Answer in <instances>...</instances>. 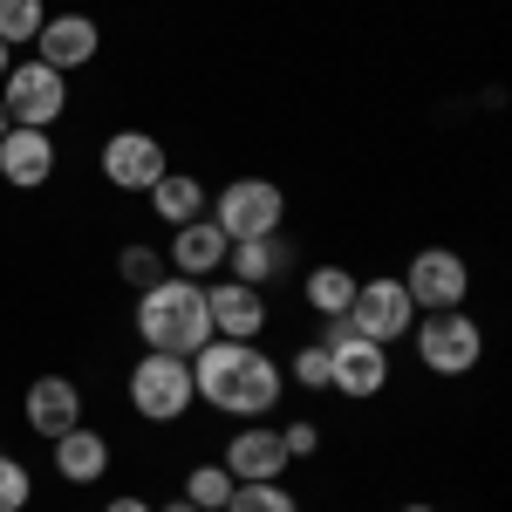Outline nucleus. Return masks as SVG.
I'll return each mask as SVG.
<instances>
[{"mask_svg": "<svg viewBox=\"0 0 512 512\" xmlns=\"http://www.w3.org/2000/svg\"><path fill=\"white\" fill-rule=\"evenodd\" d=\"M233 485H239V478L226 472L219 458H198L192 472H185V492H178V499H192L198 512H226V499H233Z\"/></svg>", "mask_w": 512, "mask_h": 512, "instance_id": "412c9836", "label": "nucleus"}, {"mask_svg": "<svg viewBox=\"0 0 512 512\" xmlns=\"http://www.w3.org/2000/svg\"><path fill=\"white\" fill-rule=\"evenodd\" d=\"M301 301H308L321 321H328V315H349V301H355V274L342 267V260H321V267H308V280H301Z\"/></svg>", "mask_w": 512, "mask_h": 512, "instance_id": "aec40b11", "label": "nucleus"}, {"mask_svg": "<svg viewBox=\"0 0 512 512\" xmlns=\"http://www.w3.org/2000/svg\"><path fill=\"white\" fill-rule=\"evenodd\" d=\"M28 499H35V472L14 451H0V512H28Z\"/></svg>", "mask_w": 512, "mask_h": 512, "instance_id": "393cba45", "label": "nucleus"}, {"mask_svg": "<svg viewBox=\"0 0 512 512\" xmlns=\"http://www.w3.org/2000/svg\"><path fill=\"white\" fill-rule=\"evenodd\" d=\"M0 103H7V123H28V130H55L62 110H69V76L62 69H48V62H21L14 55V69L0 76Z\"/></svg>", "mask_w": 512, "mask_h": 512, "instance_id": "0eeeda50", "label": "nucleus"}, {"mask_svg": "<svg viewBox=\"0 0 512 512\" xmlns=\"http://www.w3.org/2000/svg\"><path fill=\"white\" fill-rule=\"evenodd\" d=\"M226 246L233 239L219 233L212 219H192V226H171V246H164V267L178 280H219L226 274Z\"/></svg>", "mask_w": 512, "mask_h": 512, "instance_id": "2eb2a0df", "label": "nucleus"}, {"mask_svg": "<svg viewBox=\"0 0 512 512\" xmlns=\"http://www.w3.org/2000/svg\"><path fill=\"white\" fill-rule=\"evenodd\" d=\"M280 369H287V383H301V390H328V349H321V342H301Z\"/></svg>", "mask_w": 512, "mask_h": 512, "instance_id": "a878e982", "label": "nucleus"}, {"mask_svg": "<svg viewBox=\"0 0 512 512\" xmlns=\"http://www.w3.org/2000/svg\"><path fill=\"white\" fill-rule=\"evenodd\" d=\"M96 164H103V185H110V192L144 198L164 171H171V151H164L158 130H110L103 151H96Z\"/></svg>", "mask_w": 512, "mask_h": 512, "instance_id": "6e6552de", "label": "nucleus"}, {"mask_svg": "<svg viewBox=\"0 0 512 512\" xmlns=\"http://www.w3.org/2000/svg\"><path fill=\"white\" fill-rule=\"evenodd\" d=\"M403 294L417 315H444V308H465L472 301V260L458 246H417L410 267H403Z\"/></svg>", "mask_w": 512, "mask_h": 512, "instance_id": "423d86ee", "label": "nucleus"}, {"mask_svg": "<svg viewBox=\"0 0 512 512\" xmlns=\"http://www.w3.org/2000/svg\"><path fill=\"white\" fill-rule=\"evenodd\" d=\"M7 69H14V48H7V41H0V76H7Z\"/></svg>", "mask_w": 512, "mask_h": 512, "instance_id": "c85d7f7f", "label": "nucleus"}, {"mask_svg": "<svg viewBox=\"0 0 512 512\" xmlns=\"http://www.w3.org/2000/svg\"><path fill=\"white\" fill-rule=\"evenodd\" d=\"M55 478L62 485H103L110 478V465H117V451H110V437L96 431V424H76V431H62L55 444Z\"/></svg>", "mask_w": 512, "mask_h": 512, "instance_id": "f3484780", "label": "nucleus"}, {"mask_svg": "<svg viewBox=\"0 0 512 512\" xmlns=\"http://www.w3.org/2000/svg\"><path fill=\"white\" fill-rule=\"evenodd\" d=\"M130 328H137V342L158 355H185L192 362L205 342H212V315H205V280H178L164 274L158 287H144L137 294V315H130Z\"/></svg>", "mask_w": 512, "mask_h": 512, "instance_id": "f03ea898", "label": "nucleus"}, {"mask_svg": "<svg viewBox=\"0 0 512 512\" xmlns=\"http://www.w3.org/2000/svg\"><path fill=\"white\" fill-rule=\"evenodd\" d=\"M103 512H158V506H151L144 492H117V499H110V506H103Z\"/></svg>", "mask_w": 512, "mask_h": 512, "instance_id": "cd10ccee", "label": "nucleus"}, {"mask_svg": "<svg viewBox=\"0 0 512 512\" xmlns=\"http://www.w3.org/2000/svg\"><path fill=\"white\" fill-rule=\"evenodd\" d=\"M226 512H301V499L287 478H246V485H233Z\"/></svg>", "mask_w": 512, "mask_h": 512, "instance_id": "4be33fe9", "label": "nucleus"}, {"mask_svg": "<svg viewBox=\"0 0 512 512\" xmlns=\"http://www.w3.org/2000/svg\"><path fill=\"white\" fill-rule=\"evenodd\" d=\"M164 274H171V267H164V253L151 246V239H130V246L117 253V280L130 287V294H144V287H158Z\"/></svg>", "mask_w": 512, "mask_h": 512, "instance_id": "5701e85b", "label": "nucleus"}, {"mask_svg": "<svg viewBox=\"0 0 512 512\" xmlns=\"http://www.w3.org/2000/svg\"><path fill=\"white\" fill-rule=\"evenodd\" d=\"M103 55V28H96V14H48L35 35V62H48V69H89Z\"/></svg>", "mask_w": 512, "mask_h": 512, "instance_id": "f8f14e48", "label": "nucleus"}, {"mask_svg": "<svg viewBox=\"0 0 512 512\" xmlns=\"http://www.w3.org/2000/svg\"><path fill=\"white\" fill-rule=\"evenodd\" d=\"M403 512H437V506H417V499H410V506H403Z\"/></svg>", "mask_w": 512, "mask_h": 512, "instance_id": "2f4dec72", "label": "nucleus"}, {"mask_svg": "<svg viewBox=\"0 0 512 512\" xmlns=\"http://www.w3.org/2000/svg\"><path fill=\"white\" fill-rule=\"evenodd\" d=\"M192 396L219 417H239V424H260L274 417L280 396H287V369L280 355H267L260 342H205L192 355Z\"/></svg>", "mask_w": 512, "mask_h": 512, "instance_id": "f257e3e1", "label": "nucleus"}, {"mask_svg": "<svg viewBox=\"0 0 512 512\" xmlns=\"http://www.w3.org/2000/svg\"><path fill=\"white\" fill-rule=\"evenodd\" d=\"M21 424L35 437H55L62 431H76L82 424V390H76V376H35L28 383V396H21Z\"/></svg>", "mask_w": 512, "mask_h": 512, "instance_id": "4468645a", "label": "nucleus"}, {"mask_svg": "<svg viewBox=\"0 0 512 512\" xmlns=\"http://www.w3.org/2000/svg\"><path fill=\"white\" fill-rule=\"evenodd\" d=\"M158 512H198V506H192V499H171V506H158Z\"/></svg>", "mask_w": 512, "mask_h": 512, "instance_id": "c756f323", "label": "nucleus"}, {"mask_svg": "<svg viewBox=\"0 0 512 512\" xmlns=\"http://www.w3.org/2000/svg\"><path fill=\"white\" fill-rule=\"evenodd\" d=\"M226 472L246 485V478H287V444H280V431L274 424H239L233 437H226V458H219Z\"/></svg>", "mask_w": 512, "mask_h": 512, "instance_id": "dca6fc26", "label": "nucleus"}, {"mask_svg": "<svg viewBox=\"0 0 512 512\" xmlns=\"http://www.w3.org/2000/svg\"><path fill=\"white\" fill-rule=\"evenodd\" d=\"M287 267H294V246H287V233L233 239V246H226V280H246V287H274Z\"/></svg>", "mask_w": 512, "mask_h": 512, "instance_id": "a211bd4d", "label": "nucleus"}, {"mask_svg": "<svg viewBox=\"0 0 512 512\" xmlns=\"http://www.w3.org/2000/svg\"><path fill=\"white\" fill-rule=\"evenodd\" d=\"M328 390L349 396V403L383 396V390H390V349L369 342V335H342V342H328Z\"/></svg>", "mask_w": 512, "mask_h": 512, "instance_id": "9d476101", "label": "nucleus"}, {"mask_svg": "<svg viewBox=\"0 0 512 512\" xmlns=\"http://www.w3.org/2000/svg\"><path fill=\"white\" fill-rule=\"evenodd\" d=\"M410 335H417V362H424L431 376H444V383L472 376L478 362H485V328H478V315H465V308L424 315Z\"/></svg>", "mask_w": 512, "mask_h": 512, "instance_id": "39448f33", "label": "nucleus"}, {"mask_svg": "<svg viewBox=\"0 0 512 512\" xmlns=\"http://www.w3.org/2000/svg\"><path fill=\"white\" fill-rule=\"evenodd\" d=\"M41 21H48V0H0V41L7 48H35Z\"/></svg>", "mask_w": 512, "mask_h": 512, "instance_id": "b1692460", "label": "nucleus"}, {"mask_svg": "<svg viewBox=\"0 0 512 512\" xmlns=\"http://www.w3.org/2000/svg\"><path fill=\"white\" fill-rule=\"evenodd\" d=\"M123 396H130V410L144 417V424H185L192 417V362L185 355H158L144 349L130 362V376H123Z\"/></svg>", "mask_w": 512, "mask_h": 512, "instance_id": "7ed1b4c3", "label": "nucleus"}, {"mask_svg": "<svg viewBox=\"0 0 512 512\" xmlns=\"http://www.w3.org/2000/svg\"><path fill=\"white\" fill-rule=\"evenodd\" d=\"M205 219L226 239H267L287 226V192H280L274 178H226L212 192V205H205Z\"/></svg>", "mask_w": 512, "mask_h": 512, "instance_id": "20e7f679", "label": "nucleus"}, {"mask_svg": "<svg viewBox=\"0 0 512 512\" xmlns=\"http://www.w3.org/2000/svg\"><path fill=\"white\" fill-rule=\"evenodd\" d=\"M55 130H28V123H14L7 137H0V178L14 185V192H41L48 178H55Z\"/></svg>", "mask_w": 512, "mask_h": 512, "instance_id": "ddd939ff", "label": "nucleus"}, {"mask_svg": "<svg viewBox=\"0 0 512 512\" xmlns=\"http://www.w3.org/2000/svg\"><path fill=\"white\" fill-rule=\"evenodd\" d=\"M7 130H14V123H7V103H0V137H7Z\"/></svg>", "mask_w": 512, "mask_h": 512, "instance_id": "7c9ffc66", "label": "nucleus"}, {"mask_svg": "<svg viewBox=\"0 0 512 512\" xmlns=\"http://www.w3.org/2000/svg\"><path fill=\"white\" fill-rule=\"evenodd\" d=\"M349 321H355V335H369V342L390 349V342H403V335L417 328V308H410V294H403L396 274H376V280H355Z\"/></svg>", "mask_w": 512, "mask_h": 512, "instance_id": "1a4fd4ad", "label": "nucleus"}, {"mask_svg": "<svg viewBox=\"0 0 512 512\" xmlns=\"http://www.w3.org/2000/svg\"><path fill=\"white\" fill-rule=\"evenodd\" d=\"M205 315H212L219 342H260L274 308H267V287H246V280L219 274V280H205Z\"/></svg>", "mask_w": 512, "mask_h": 512, "instance_id": "9b49d317", "label": "nucleus"}, {"mask_svg": "<svg viewBox=\"0 0 512 512\" xmlns=\"http://www.w3.org/2000/svg\"><path fill=\"white\" fill-rule=\"evenodd\" d=\"M144 198H151V212H158L164 226H192V219H205V205H212V192L198 185L192 171H164Z\"/></svg>", "mask_w": 512, "mask_h": 512, "instance_id": "6ab92c4d", "label": "nucleus"}, {"mask_svg": "<svg viewBox=\"0 0 512 512\" xmlns=\"http://www.w3.org/2000/svg\"><path fill=\"white\" fill-rule=\"evenodd\" d=\"M280 444H287V458H315V451H321V424H315V417H301V424L280 431Z\"/></svg>", "mask_w": 512, "mask_h": 512, "instance_id": "bb28decb", "label": "nucleus"}]
</instances>
